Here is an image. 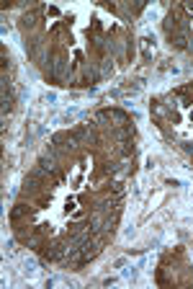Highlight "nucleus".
<instances>
[{"instance_id": "obj_1", "label": "nucleus", "mask_w": 193, "mask_h": 289, "mask_svg": "<svg viewBox=\"0 0 193 289\" xmlns=\"http://www.w3.org/2000/svg\"><path fill=\"white\" fill-rule=\"evenodd\" d=\"M185 13H191V16H193V3H185Z\"/></svg>"}]
</instances>
